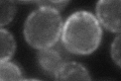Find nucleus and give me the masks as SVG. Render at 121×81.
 Listing matches in <instances>:
<instances>
[{
	"label": "nucleus",
	"mask_w": 121,
	"mask_h": 81,
	"mask_svg": "<svg viewBox=\"0 0 121 81\" xmlns=\"http://www.w3.org/2000/svg\"><path fill=\"white\" fill-rule=\"evenodd\" d=\"M102 30L97 18L87 11H78L66 20L62 32L63 44L71 53L86 55L98 48Z\"/></svg>",
	"instance_id": "nucleus-1"
},
{
	"label": "nucleus",
	"mask_w": 121,
	"mask_h": 81,
	"mask_svg": "<svg viewBox=\"0 0 121 81\" xmlns=\"http://www.w3.org/2000/svg\"><path fill=\"white\" fill-rule=\"evenodd\" d=\"M62 33V18L58 10L40 7L29 15L24 24L27 43L36 49L52 47Z\"/></svg>",
	"instance_id": "nucleus-2"
},
{
	"label": "nucleus",
	"mask_w": 121,
	"mask_h": 81,
	"mask_svg": "<svg viewBox=\"0 0 121 81\" xmlns=\"http://www.w3.org/2000/svg\"><path fill=\"white\" fill-rule=\"evenodd\" d=\"M96 12L98 19L108 30L121 32V0H99Z\"/></svg>",
	"instance_id": "nucleus-3"
},
{
	"label": "nucleus",
	"mask_w": 121,
	"mask_h": 81,
	"mask_svg": "<svg viewBox=\"0 0 121 81\" xmlns=\"http://www.w3.org/2000/svg\"><path fill=\"white\" fill-rule=\"evenodd\" d=\"M39 63L41 69L50 75H55L65 64V58L60 51L56 48H45L41 49L39 53Z\"/></svg>",
	"instance_id": "nucleus-4"
},
{
	"label": "nucleus",
	"mask_w": 121,
	"mask_h": 81,
	"mask_svg": "<svg viewBox=\"0 0 121 81\" xmlns=\"http://www.w3.org/2000/svg\"><path fill=\"white\" fill-rule=\"evenodd\" d=\"M58 80H89L90 76L87 69L76 62H67L56 74Z\"/></svg>",
	"instance_id": "nucleus-5"
},
{
	"label": "nucleus",
	"mask_w": 121,
	"mask_h": 81,
	"mask_svg": "<svg viewBox=\"0 0 121 81\" xmlns=\"http://www.w3.org/2000/svg\"><path fill=\"white\" fill-rule=\"evenodd\" d=\"M0 40H1V62L8 61L12 57L15 51V42L11 33L5 29L0 30Z\"/></svg>",
	"instance_id": "nucleus-6"
},
{
	"label": "nucleus",
	"mask_w": 121,
	"mask_h": 81,
	"mask_svg": "<svg viewBox=\"0 0 121 81\" xmlns=\"http://www.w3.org/2000/svg\"><path fill=\"white\" fill-rule=\"evenodd\" d=\"M21 71L16 65L8 61L1 62L0 65V79L1 80H19L21 79Z\"/></svg>",
	"instance_id": "nucleus-7"
},
{
	"label": "nucleus",
	"mask_w": 121,
	"mask_h": 81,
	"mask_svg": "<svg viewBox=\"0 0 121 81\" xmlns=\"http://www.w3.org/2000/svg\"><path fill=\"white\" fill-rule=\"evenodd\" d=\"M1 4V26L9 24L15 13V4L12 0H0Z\"/></svg>",
	"instance_id": "nucleus-8"
},
{
	"label": "nucleus",
	"mask_w": 121,
	"mask_h": 81,
	"mask_svg": "<svg viewBox=\"0 0 121 81\" xmlns=\"http://www.w3.org/2000/svg\"><path fill=\"white\" fill-rule=\"evenodd\" d=\"M111 55L114 62L121 67V34H119L113 42L111 47Z\"/></svg>",
	"instance_id": "nucleus-9"
},
{
	"label": "nucleus",
	"mask_w": 121,
	"mask_h": 81,
	"mask_svg": "<svg viewBox=\"0 0 121 81\" xmlns=\"http://www.w3.org/2000/svg\"><path fill=\"white\" fill-rule=\"evenodd\" d=\"M69 0H37L40 7H48V8L59 10L65 6Z\"/></svg>",
	"instance_id": "nucleus-10"
}]
</instances>
